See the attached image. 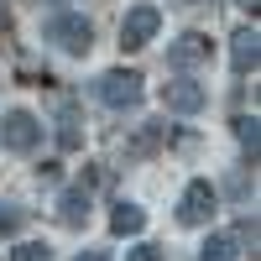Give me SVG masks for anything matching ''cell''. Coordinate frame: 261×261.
<instances>
[{
    "mask_svg": "<svg viewBox=\"0 0 261 261\" xmlns=\"http://www.w3.org/2000/svg\"><path fill=\"white\" fill-rule=\"evenodd\" d=\"M0 146L16 151V157H27V151L42 146V125L32 110H6V120H0Z\"/></svg>",
    "mask_w": 261,
    "mask_h": 261,
    "instance_id": "277c9868",
    "label": "cell"
},
{
    "mask_svg": "<svg viewBox=\"0 0 261 261\" xmlns=\"http://www.w3.org/2000/svg\"><path fill=\"white\" fill-rule=\"evenodd\" d=\"M214 209H220V193H214V183H209V178H193V183L183 188V199H178V220H183L188 230H199V225L214 220Z\"/></svg>",
    "mask_w": 261,
    "mask_h": 261,
    "instance_id": "3957f363",
    "label": "cell"
},
{
    "mask_svg": "<svg viewBox=\"0 0 261 261\" xmlns=\"http://www.w3.org/2000/svg\"><path fill=\"white\" fill-rule=\"evenodd\" d=\"M42 37L58 42V47H63V53H73V58H84V53L94 47V27H89L79 11H53V16H47V27H42Z\"/></svg>",
    "mask_w": 261,
    "mask_h": 261,
    "instance_id": "6da1fadb",
    "label": "cell"
},
{
    "mask_svg": "<svg viewBox=\"0 0 261 261\" xmlns=\"http://www.w3.org/2000/svg\"><path fill=\"white\" fill-rule=\"evenodd\" d=\"M110 230H115V235H141V230H146V209H136V204H115Z\"/></svg>",
    "mask_w": 261,
    "mask_h": 261,
    "instance_id": "30bf717a",
    "label": "cell"
},
{
    "mask_svg": "<svg viewBox=\"0 0 261 261\" xmlns=\"http://www.w3.org/2000/svg\"><path fill=\"white\" fill-rule=\"evenodd\" d=\"M37 6H53V11H58V0H37Z\"/></svg>",
    "mask_w": 261,
    "mask_h": 261,
    "instance_id": "d6986e66",
    "label": "cell"
},
{
    "mask_svg": "<svg viewBox=\"0 0 261 261\" xmlns=\"http://www.w3.org/2000/svg\"><path fill=\"white\" fill-rule=\"evenodd\" d=\"M58 146L63 151H79L84 146V130H79V115L73 110H63V120H58Z\"/></svg>",
    "mask_w": 261,
    "mask_h": 261,
    "instance_id": "4fadbf2b",
    "label": "cell"
},
{
    "mask_svg": "<svg viewBox=\"0 0 261 261\" xmlns=\"http://www.w3.org/2000/svg\"><path fill=\"white\" fill-rule=\"evenodd\" d=\"M94 99L110 105V110H136L141 105V79L125 73V68H110V73L94 79Z\"/></svg>",
    "mask_w": 261,
    "mask_h": 261,
    "instance_id": "7a4b0ae2",
    "label": "cell"
},
{
    "mask_svg": "<svg viewBox=\"0 0 261 261\" xmlns=\"http://www.w3.org/2000/svg\"><path fill=\"white\" fill-rule=\"evenodd\" d=\"M183 6H193V0H183Z\"/></svg>",
    "mask_w": 261,
    "mask_h": 261,
    "instance_id": "44dd1931",
    "label": "cell"
},
{
    "mask_svg": "<svg viewBox=\"0 0 261 261\" xmlns=\"http://www.w3.org/2000/svg\"><path fill=\"white\" fill-rule=\"evenodd\" d=\"M162 136H167V125H157V120H151V125H141L136 136L125 141V157H146V151H157V146H162Z\"/></svg>",
    "mask_w": 261,
    "mask_h": 261,
    "instance_id": "8fae6325",
    "label": "cell"
},
{
    "mask_svg": "<svg viewBox=\"0 0 261 261\" xmlns=\"http://www.w3.org/2000/svg\"><path fill=\"white\" fill-rule=\"evenodd\" d=\"M199 63H209V37H199V32H183L178 42L167 47V68H199Z\"/></svg>",
    "mask_w": 261,
    "mask_h": 261,
    "instance_id": "52a82bcc",
    "label": "cell"
},
{
    "mask_svg": "<svg viewBox=\"0 0 261 261\" xmlns=\"http://www.w3.org/2000/svg\"><path fill=\"white\" fill-rule=\"evenodd\" d=\"M21 225H27V209H16V204H0V235H16Z\"/></svg>",
    "mask_w": 261,
    "mask_h": 261,
    "instance_id": "2e32d148",
    "label": "cell"
},
{
    "mask_svg": "<svg viewBox=\"0 0 261 261\" xmlns=\"http://www.w3.org/2000/svg\"><path fill=\"white\" fill-rule=\"evenodd\" d=\"M73 261H105V251H84V256H73Z\"/></svg>",
    "mask_w": 261,
    "mask_h": 261,
    "instance_id": "ac0fdd59",
    "label": "cell"
},
{
    "mask_svg": "<svg viewBox=\"0 0 261 261\" xmlns=\"http://www.w3.org/2000/svg\"><path fill=\"white\" fill-rule=\"evenodd\" d=\"M11 261H53V246H47V241H21V246L11 251Z\"/></svg>",
    "mask_w": 261,
    "mask_h": 261,
    "instance_id": "5bb4252c",
    "label": "cell"
},
{
    "mask_svg": "<svg viewBox=\"0 0 261 261\" xmlns=\"http://www.w3.org/2000/svg\"><path fill=\"white\" fill-rule=\"evenodd\" d=\"M162 105L172 115H199L209 105V94H204V84H193V79H172V84H162Z\"/></svg>",
    "mask_w": 261,
    "mask_h": 261,
    "instance_id": "8992f818",
    "label": "cell"
},
{
    "mask_svg": "<svg viewBox=\"0 0 261 261\" xmlns=\"http://www.w3.org/2000/svg\"><path fill=\"white\" fill-rule=\"evenodd\" d=\"M162 27V11L157 6H130L125 21H120V47H146Z\"/></svg>",
    "mask_w": 261,
    "mask_h": 261,
    "instance_id": "5b68a950",
    "label": "cell"
},
{
    "mask_svg": "<svg viewBox=\"0 0 261 261\" xmlns=\"http://www.w3.org/2000/svg\"><path fill=\"white\" fill-rule=\"evenodd\" d=\"M58 220L63 225H84V220H89V188H84V183H73V188H63L58 193Z\"/></svg>",
    "mask_w": 261,
    "mask_h": 261,
    "instance_id": "ba28073f",
    "label": "cell"
},
{
    "mask_svg": "<svg viewBox=\"0 0 261 261\" xmlns=\"http://www.w3.org/2000/svg\"><path fill=\"white\" fill-rule=\"evenodd\" d=\"M235 136H241V146H246V157L256 162V136H261V130H256V115H241V120H235Z\"/></svg>",
    "mask_w": 261,
    "mask_h": 261,
    "instance_id": "9a60e30c",
    "label": "cell"
},
{
    "mask_svg": "<svg viewBox=\"0 0 261 261\" xmlns=\"http://www.w3.org/2000/svg\"><path fill=\"white\" fill-rule=\"evenodd\" d=\"M199 261H241V251H235V235H209V241L199 246Z\"/></svg>",
    "mask_w": 261,
    "mask_h": 261,
    "instance_id": "7c38bea8",
    "label": "cell"
},
{
    "mask_svg": "<svg viewBox=\"0 0 261 261\" xmlns=\"http://www.w3.org/2000/svg\"><path fill=\"white\" fill-rule=\"evenodd\" d=\"M241 6H246V11H256V0H241Z\"/></svg>",
    "mask_w": 261,
    "mask_h": 261,
    "instance_id": "ffe728a7",
    "label": "cell"
},
{
    "mask_svg": "<svg viewBox=\"0 0 261 261\" xmlns=\"http://www.w3.org/2000/svg\"><path fill=\"white\" fill-rule=\"evenodd\" d=\"M125 261H162V251H157V246H130Z\"/></svg>",
    "mask_w": 261,
    "mask_h": 261,
    "instance_id": "e0dca14e",
    "label": "cell"
},
{
    "mask_svg": "<svg viewBox=\"0 0 261 261\" xmlns=\"http://www.w3.org/2000/svg\"><path fill=\"white\" fill-rule=\"evenodd\" d=\"M256 58H261V53H256V27H251V32H235V37H230V63H235V73H251Z\"/></svg>",
    "mask_w": 261,
    "mask_h": 261,
    "instance_id": "9c48e42d",
    "label": "cell"
}]
</instances>
